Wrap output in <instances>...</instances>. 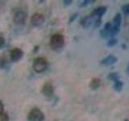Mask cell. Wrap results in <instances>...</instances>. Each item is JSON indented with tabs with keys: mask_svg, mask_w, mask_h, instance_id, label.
I'll list each match as a JSON object with an SVG mask.
<instances>
[{
	"mask_svg": "<svg viewBox=\"0 0 129 121\" xmlns=\"http://www.w3.org/2000/svg\"><path fill=\"white\" fill-rule=\"evenodd\" d=\"M121 23H122V16L120 13H117L114 19H113V23L111 27V35L112 38H114L115 36H117L120 32V26Z\"/></svg>",
	"mask_w": 129,
	"mask_h": 121,
	"instance_id": "3957f363",
	"label": "cell"
},
{
	"mask_svg": "<svg viewBox=\"0 0 129 121\" xmlns=\"http://www.w3.org/2000/svg\"><path fill=\"white\" fill-rule=\"evenodd\" d=\"M113 87H114V90L116 92H120L123 90V82H122V81H120L119 79L117 80V81H115V82H114V86H113Z\"/></svg>",
	"mask_w": 129,
	"mask_h": 121,
	"instance_id": "4fadbf2b",
	"label": "cell"
},
{
	"mask_svg": "<svg viewBox=\"0 0 129 121\" xmlns=\"http://www.w3.org/2000/svg\"><path fill=\"white\" fill-rule=\"evenodd\" d=\"M4 45H5V38L2 35H0V49H2Z\"/></svg>",
	"mask_w": 129,
	"mask_h": 121,
	"instance_id": "ffe728a7",
	"label": "cell"
},
{
	"mask_svg": "<svg viewBox=\"0 0 129 121\" xmlns=\"http://www.w3.org/2000/svg\"><path fill=\"white\" fill-rule=\"evenodd\" d=\"M107 79L110 81H113V82H115V81L119 79V75L117 73H110L107 76Z\"/></svg>",
	"mask_w": 129,
	"mask_h": 121,
	"instance_id": "5bb4252c",
	"label": "cell"
},
{
	"mask_svg": "<svg viewBox=\"0 0 129 121\" xmlns=\"http://www.w3.org/2000/svg\"><path fill=\"white\" fill-rule=\"evenodd\" d=\"M44 17L42 14L40 13H35L32 15L31 18V23L35 27H39L44 23Z\"/></svg>",
	"mask_w": 129,
	"mask_h": 121,
	"instance_id": "ba28073f",
	"label": "cell"
},
{
	"mask_svg": "<svg viewBox=\"0 0 129 121\" xmlns=\"http://www.w3.org/2000/svg\"><path fill=\"white\" fill-rule=\"evenodd\" d=\"M117 44H118V40L115 38H111L107 42V47H114Z\"/></svg>",
	"mask_w": 129,
	"mask_h": 121,
	"instance_id": "9a60e30c",
	"label": "cell"
},
{
	"mask_svg": "<svg viewBox=\"0 0 129 121\" xmlns=\"http://www.w3.org/2000/svg\"><path fill=\"white\" fill-rule=\"evenodd\" d=\"M0 121H9V116L6 112H2L0 114Z\"/></svg>",
	"mask_w": 129,
	"mask_h": 121,
	"instance_id": "e0dca14e",
	"label": "cell"
},
{
	"mask_svg": "<svg viewBox=\"0 0 129 121\" xmlns=\"http://www.w3.org/2000/svg\"><path fill=\"white\" fill-rule=\"evenodd\" d=\"M64 44V37L63 35L60 33H56L51 37L50 46L52 49L54 50L60 49V48H63Z\"/></svg>",
	"mask_w": 129,
	"mask_h": 121,
	"instance_id": "6da1fadb",
	"label": "cell"
},
{
	"mask_svg": "<svg viewBox=\"0 0 129 121\" xmlns=\"http://www.w3.org/2000/svg\"><path fill=\"white\" fill-rule=\"evenodd\" d=\"M122 11L124 12L125 15H129V4H126V5H123L121 7Z\"/></svg>",
	"mask_w": 129,
	"mask_h": 121,
	"instance_id": "d6986e66",
	"label": "cell"
},
{
	"mask_svg": "<svg viewBox=\"0 0 129 121\" xmlns=\"http://www.w3.org/2000/svg\"><path fill=\"white\" fill-rule=\"evenodd\" d=\"M23 52L22 49H20L19 48H15L11 51L10 53V57L12 62H16L23 57Z\"/></svg>",
	"mask_w": 129,
	"mask_h": 121,
	"instance_id": "52a82bcc",
	"label": "cell"
},
{
	"mask_svg": "<svg viewBox=\"0 0 129 121\" xmlns=\"http://www.w3.org/2000/svg\"><path fill=\"white\" fill-rule=\"evenodd\" d=\"M124 121H129V120H128V119H125Z\"/></svg>",
	"mask_w": 129,
	"mask_h": 121,
	"instance_id": "4316f807",
	"label": "cell"
},
{
	"mask_svg": "<svg viewBox=\"0 0 129 121\" xmlns=\"http://www.w3.org/2000/svg\"><path fill=\"white\" fill-rule=\"evenodd\" d=\"M77 16H78V13H75V14H74V15H71V17H70V20H69V23H71L74 22V20L76 19Z\"/></svg>",
	"mask_w": 129,
	"mask_h": 121,
	"instance_id": "7402d4cb",
	"label": "cell"
},
{
	"mask_svg": "<svg viewBox=\"0 0 129 121\" xmlns=\"http://www.w3.org/2000/svg\"><path fill=\"white\" fill-rule=\"evenodd\" d=\"M48 67V62L45 58L41 57H37L34 60L33 62V69L36 73H43L44 71L46 70Z\"/></svg>",
	"mask_w": 129,
	"mask_h": 121,
	"instance_id": "7a4b0ae2",
	"label": "cell"
},
{
	"mask_svg": "<svg viewBox=\"0 0 129 121\" xmlns=\"http://www.w3.org/2000/svg\"><path fill=\"white\" fill-rule=\"evenodd\" d=\"M63 3H64V4L66 6H69V5H70V4L72 3V1H71V0H70V1H63Z\"/></svg>",
	"mask_w": 129,
	"mask_h": 121,
	"instance_id": "cb8c5ba5",
	"label": "cell"
},
{
	"mask_svg": "<svg viewBox=\"0 0 129 121\" xmlns=\"http://www.w3.org/2000/svg\"><path fill=\"white\" fill-rule=\"evenodd\" d=\"M3 109H4V106L2 102H0V114H1L2 112H3Z\"/></svg>",
	"mask_w": 129,
	"mask_h": 121,
	"instance_id": "603a6c76",
	"label": "cell"
},
{
	"mask_svg": "<svg viewBox=\"0 0 129 121\" xmlns=\"http://www.w3.org/2000/svg\"><path fill=\"white\" fill-rule=\"evenodd\" d=\"M27 18V14L23 11H17L13 16V20L18 25H23L25 23Z\"/></svg>",
	"mask_w": 129,
	"mask_h": 121,
	"instance_id": "5b68a950",
	"label": "cell"
},
{
	"mask_svg": "<svg viewBox=\"0 0 129 121\" xmlns=\"http://www.w3.org/2000/svg\"><path fill=\"white\" fill-rule=\"evenodd\" d=\"M91 3H94V1H90V0H86V1H83L80 3V7H85L87 6L89 4H90Z\"/></svg>",
	"mask_w": 129,
	"mask_h": 121,
	"instance_id": "44dd1931",
	"label": "cell"
},
{
	"mask_svg": "<svg viewBox=\"0 0 129 121\" xmlns=\"http://www.w3.org/2000/svg\"><path fill=\"white\" fill-rule=\"evenodd\" d=\"M117 62H118V58H117L116 56H115L114 55L111 54V55L107 56L106 57L101 60V64L104 65V66H113V65H115V63H117Z\"/></svg>",
	"mask_w": 129,
	"mask_h": 121,
	"instance_id": "8fae6325",
	"label": "cell"
},
{
	"mask_svg": "<svg viewBox=\"0 0 129 121\" xmlns=\"http://www.w3.org/2000/svg\"><path fill=\"white\" fill-rule=\"evenodd\" d=\"M94 27L96 28V27H99L100 25H101V23H102V18H95L94 19Z\"/></svg>",
	"mask_w": 129,
	"mask_h": 121,
	"instance_id": "ac0fdd59",
	"label": "cell"
},
{
	"mask_svg": "<svg viewBox=\"0 0 129 121\" xmlns=\"http://www.w3.org/2000/svg\"><path fill=\"white\" fill-rule=\"evenodd\" d=\"M126 73H127V76H129V64L127 65V70H126Z\"/></svg>",
	"mask_w": 129,
	"mask_h": 121,
	"instance_id": "d4e9b609",
	"label": "cell"
},
{
	"mask_svg": "<svg viewBox=\"0 0 129 121\" xmlns=\"http://www.w3.org/2000/svg\"><path fill=\"white\" fill-rule=\"evenodd\" d=\"M122 47L124 48V49H126V45H125V44H122Z\"/></svg>",
	"mask_w": 129,
	"mask_h": 121,
	"instance_id": "484cf974",
	"label": "cell"
},
{
	"mask_svg": "<svg viewBox=\"0 0 129 121\" xmlns=\"http://www.w3.org/2000/svg\"><path fill=\"white\" fill-rule=\"evenodd\" d=\"M111 27H112V23L111 22H107L104 25L103 29L100 31V36L102 38L107 39V38H112L111 35Z\"/></svg>",
	"mask_w": 129,
	"mask_h": 121,
	"instance_id": "8992f818",
	"label": "cell"
},
{
	"mask_svg": "<svg viewBox=\"0 0 129 121\" xmlns=\"http://www.w3.org/2000/svg\"><path fill=\"white\" fill-rule=\"evenodd\" d=\"M41 92L44 95H45L47 97H50L52 95V94H53V92H54V87L51 82H46V83H44V86H42Z\"/></svg>",
	"mask_w": 129,
	"mask_h": 121,
	"instance_id": "9c48e42d",
	"label": "cell"
},
{
	"mask_svg": "<svg viewBox=\"0 0 129 121\" xmlns=\"http://www.w3.org/2000/svg\"><path fill=\"white\" fill-rule=\"evenodd\" d=\"M100 85H101V80L98 78H94L90 81V88L93 90H95L100 86Z\"/></svg>",
	"mask_w": 129,
	"mask_h": 121,
	"instance_id": "7c38bea8",
	"label": "cell"
},
{
	"mask_svg": "<svg viewBox=\"0 0 129 121\" xmlns=\"http://www.w3.org/2000/svg\"><path fill=\"white\" fill-rule=\"evenodd\" d=\"M107 11V7H99L98 8H96L94 11H93L90 15H88L89 17L90 18H102V16L106 13Z\"/></svg>",
	"mask_w": 129,
	"mask_h": 121,
	"instance_id": "30bf717a",
	"label": "cell"
},
{
	"mask_svg": "<svg viewBox=\"0 0 129 121\" xmlns=\"http://www.w3.org/2000/svg\"><path fill=\"white\" fill-rule=\"evenodd\" d=\"M7 65V60L6 56H0V69H4Z\"/></svg>",
	"mask_w": 129,
	"mask_h": 121,
	"instance_id": "2e32d148",
	"label": "cell"
},
{
	"mask_svg": "<svg viewBox=\"0 0 129 121\" xmlns=\"http://www.w3.org/2000/svg\"><path fill=\"white\" fill-rule=\"evenodd\" d=\"M44 115L43 112L37 107L32 108L27 115L28 121H43Z\"/></svg>",
	"mask_w": 129,
	"mask_h": 121,
	"instance_id": "277c9868",
	"label": "cell"
}]
</instances>
